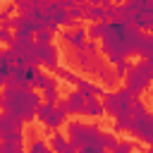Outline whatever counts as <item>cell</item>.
<instances>
[{
    "mask_svg": "<svg viewBox=\"0 0 153 153\" xmlns=\"http://www.w3.org/2000/svg\"><path fill=\"white\" fill-rule=\"evenodd\" d=\"M103 146H105V148H117V139H115L112 134H105V131H103Z\"/></svg>",
    "mask_w": 153,
    "mask_h": 153,
    "instance_id": "d4e9b609",
    "label": "cell"
},
{
    "mask_svg": "<svg viewBox=\"0 0 153 153\" xmlns=\"http://www.w3.org/2000/svg\"><path fill=\"white\" fill-rule=\"evenodd\" d=\"M55 76L65 79V81H67V84H72V86H76V84H79V79H81V76H76L72 69H67V67H57V69H55Z\"/></svg>",
    "mask_w": 153,
    "mask_h": 153,
    "instance_id": "2e32d148",
    "label": "cell"
},
{
    "mask_svg": "<svg viewBox=\"0 0 153 153\" xmlns=\"http://www.w3.org/2000/svg\"><path fill=\"white\" fill-rule=\"evenodd\" d=\"M14 36L17 33H12L7 26H0V41L5 43V45H12V41H14Z\"/></svg>",
    "mask_w": 153,
    "mask_h": 153,
    "instance_id": "cb8c5ba5",
    "label": "cell"
},
{
    "mask_svg": "<svg viewBox=\"0 0 153 153\" xmlns=\"http://www.w3.org/2000/svg\"><path fill=\"white\" fill-rule=\"evenodd\" d=\"M57 86H60L57 76H48V81H45V86H43V100H45V103H57V100H60V98H57Z\"/></svg>",
    "mask_w": 153,
    "mask_h": 153,
    "instance_id": "7c38bea8",
    "label": "cell"
},
{
    "mask_svg": "<svg viewBox=\"0 0 153 153\" xmlns=\"http://www.w3.org/2000/svg\"><path fill=\"white\" fill-rule=\"evenodd\" d=\"M146 36L148 33H143L134 24H127V22H120V19H115V22L110 19L108 22V29H105V33L100 38V50L115 65L122 57L141 55V48L146 43Z\"/></svg>",
    "mask_w": 153,
    "mask_h": 153,
    "instance_id": "6da1fadb",
    "label": "cell"
},
{
    "mask_svg": "<svg viewBox=\"0 0 153 153\" xmlns=\"http://www.w3.org/2000/svg\"><path fill=\"white\" fill-rule=\"evenodd\" d=\"M67 136H69V141L76 148H81L86 153L105 151V146H103V129L98 124H84L79 120H72V122H67Z\"/></svg>",
    "mask_w": 153,
    "mask_h": 153,
    "instance_id": "3957f363",
    "label": "cell"
},
{
    "mask_svg": "<svg viewBox=\"0 0 153 153\" xmlns=\"http://www.w3.org/2000/svg\"><path fill=\"white\" fill-rule=\"evenodd\" d=\"M48 151H50V143H43L38 139H33L29 143V153H48Z\"/></svg>",
    "mask_w": 153,
    "mask_h": 153,
    "instance_id": "44dd1931",
    "label": "cell"
},
{
    "mask_svg": "<svg viewBox=\"0 0 153 153\" xmlns=\"http://www.w3.org/2000/svg\"><path fill=\"white\" fill-rule=\"evenodd\" d=\"M103 67H105V60L103 57H98V55H93V60H91V65H88V74H93V76H98L100 72H103Z\"/></svg>",
    "mask_w": 153,
    "mask_h": 153,
    "instance_id": "d6986e66",
    "label": "cell"
},
{
    "mask_svg": "<svg viewBox=\"0 0 153 153\" xmlns=\"http://www.w3.org/2000/svg\"><path fill=\"white\" fill-rule=\"evenodd\" d=\"M151 105H153V96H151Z\"/></svg>",
    "mask_w": 153,
    "mask_h": 153,
    "instance_id": "83f0119b",
    "label": "cell"
},
{
    "mask_svg": "<svg viewBox=\"0 0 153 153\" xmlns=\"http://www.w3.org/2000/svg\"><path fill=\"white\" fill-rule=\"evenodd\" d=\"M98 79H100L103 86H115V84L120 81V76L115 74V69H110V67H103V72L98 74Z\"/></svg>",
    "mask_w": 153,
    "mask_h": 153,
    "instance_id": "9a60e30c",
    "label": "cell"
},
{
    "mask_svg": "<svg viewBox=\"0 0 153 153\" xmlns=\"http://www.w3.org/2000/svg\"><path fill=\"white\" fill-rule=\"evenodd\" d=\"M131 148H134V143H131V141H122V143H117V148H115V151L127 153V151H131Z\"/></svg>",
    "mask_w": 153,
    "mask_h": 153,
    "instance_id": "4316f807",
    "label": "cell"
},
{
    "mask_svg": "<svg viewBox=\"0 0 153 153\" xmlns=\"http://www.w3.org/2000/svg\"><path fill=\"white\" fill-rule=\"evenodd\" d=\"M45 81H48V74H45L43 69H38V65H36V69H33V74H31V86H33V88H41V91H43Z\"/></svg>",
    "mask_w": 153,
    "mask_h": 153,
    "instance_id": "e0dca14e",
    "label": "cell"
},
{
    "mask_svg": "<svg viewBox=\"0 0 153 153\" xmlns=\"http://www.w3.org/2000/svg\"><path fill=\"white\" fill-rule=\"evenodd\" d=\"M53 33H55V31H50V29L36 31V43H53Z\"/></svg>",
    "mask_w": 153,
    "mask_h": 153,
    "instance_id": "7402d4cb",
    "label": "cell"
},
{
    "mask_svg": "<svg viewBox=\"0 0 153 153\" xmlns=\"http://www.w3.org/2000/svg\"><path fill=\"white\" fill-rule=\"evenodd\" d=\"M67 112L69 115H86V93L81 88H74L67 96Z\"/></svg>",
    "mask_w": 153,
    "mask_h": 153,
    "instance_id": "9c48e42d",
    "label": "cell"
},
{
    "mask_svg": "<svg viewBox=\"0 0 153 153\" xmlns=\"http://www.w3.org/2000/svg\"><path fill=\"white\" fill-rule=\"evenodd\" d=\"M57 45H53V43H36V60H38V65H43L45 69H50V72H55L60 65H57Z\"/></svg>",
    "mask_w": 153,
    "mask_h": 153,
    "instance_id": "ba28073f",
    "label": "cell"
},
{
    "mask_svg": "<svg viewBox=\"0 0 153 153\" xmlns=\"http://www.w3.org/2000/svg\"><path fill=\"white\" fill-rule=\"evenodd\" d=\"M131 65H134V62H129L127 57H122V60H117V62H115V74H117L120 79H124V76H127V72L131 69Z\"/></svg>",
    "mask_w": 153,
    "mask_h": 153,
    "instance_id": "ac0fdd59",
    "label": "cell"
},
{
    "mask_svg": "<svg viewBox=\"0 0 153 153\" xmlns=\"http://www.w3.org/2000/svg\"><path fill=\"white\" fill-rule=\"evenodd\" d=\"M17 10H19V7H17V2H10V5H5V10L0 12V24H2L5 19H10V17H12Z\"/></svg>",
    "mask_w": 153,
    "mask_h": 153,
    "instance_id": "603a6c76",
    "label": "cell"
},
{
    "mask_svg": "<svg viewBox=\"0 0 153 153\" xmlns=\"http://www.w3.org/2000/svg\"><path fill=\"white\" fill-rule=\"evenodd\" d=\"M67 110H62V108H57L55 103H41V108H38V112H36V117H38V122L45 127V129H60L65 122H67Z\"/></svg>",
    "mask_w": 153,
    "mask_h": 153,
    "instance_id": "52a82bcc",
    "label": "cell"
},
{
    "mask_svg": "<svg viewBox=\"0 0 153 153\" xmlns=\"http://www.w3.org/2000/svg\"><path fill=\"white\" fill-rule=\"evenodd\" d=\"M24 148V141H2L0 153H19Z\"/></svg>",
    "mask_w": 153,
    "mask_h": 153,
    "instance_id": "ffe728a7",
    "label": "cell"
},
{
    "mask_svg": "<svg viewBox=\"0 0 153 153\" xmlns=\"http://www.w3.org/2000/svg\"><path fill=\"white\" fill-rule=\"evenodd\" d=\"M84 50H86L88 55H98V45H96V41H93V38H88V41L84 43Z\"/></svg>",
    "mask_w": 153,
    "mask_h": 153,
    "instance_id": "484cf974",
    "label": "cell"
},
{
    "mask_svg": "<svg viewBox=\"0 0 153 153\" xmlns=\"http://www.w3.org/2000/svg\"><path fill=\"white\" fill-rule=\"evenodd\" d=\"M108 22L110 19H100V22H93L91 26H88V38H103V33H105V29H108Z\"/></svg>",
    "mask_w": 153,
    "mask_h": 153,
    "instance_id": "5bb4252c",
    "label": "cell"
},
{
    "mask_svg": "<svg viewBox=\"0 0 153 153\" xmlns=\"http://www.w3.org/2000/svg\"><path fill=\"white\" fill-rule=\"evenodd\" d=\"M50 148L53 151H60V153H72L76 146L72 141H67L65 134H53V129H50Z\"/></svg>",
    "mask_w": 153,
    "mask_h": 153,
    "instance_id": "8fae6325",
    "label": "cell"
},
{
    "mask_svg": "<svg viewBox=\"0 0 153 153\" xmlns=\"http://www.w3.org/2000/svg\"><path fill=\"white\" fill-rule=\"evenodd\" d=\"M62 38H65V43H67V45H72V48H84V43L88 41V29L76 26L74 31H65V33H62Z\"/></svg>",
    "mask_w": 153,
    "mask_h": 153,
    "instance_id": "30bf717a",
    "label": "cell"
},
{
    "mask_svg": "<svg viewBox=\"0 0 153 153\" xmlns=\"http://www.w3.org/2000/svg\"><path fill=\"white\" fill-rule=\"evenodd\" d=\"M2 110H10L19 115L24 122H31L41 108V96L33 88H22V86H5L2 98H0Z\"/></svg>",
    "mask_w": 153,
    "mask_h": 153,
    "instance_id": "7a4b0ae2",
    "label": "cell"
},
{
    "mask_svg": "<svg viewBox=\"0 0 153 153\" xmlns=\"http://www.w3.org/2000/svg\"><path fill=\"white\" fill-rule=\"evenodd\" d=\"M136 100V96L124 86V88H120V91H105V96H103V105H105V112L108 115H112V117H120V115H124V112H129V108H131V103Z\"/></svg>",
    "mask_w": 153,
    "mask_h": 153,
    "instance_id": "5b68a950",
    "label": "cell"
},
{
    "mask_svg": "<svg viewBox=\"0 0 153 153\" xmlns=\"http://www.w3.org/2000/svg\"><path fill=\"white\" fill-rule=\"evenodd\" d=\"M86 115L88 117H103L105 115V105L91 93V96H86Z\"/></svg>",
    "mask_w": 153,
    "mask_h": 153,
    "instance_id": "4fadbf2b",
    "label": "cell"
},
{
    "mask_svg": "<svg viewBox=\"0 0 153 153\" xmlns=\"http://www.w3.org/2000/svg\"><path fill=\"white\" fill-rule=\"evenodd\" d=\"M55 2H60V0H55Z\"/></svg>",
    "mask_w": 153,
    "mask_h": 153,
    "instance_id": "f1b7e54d",
    "label": "cell"
},
{
    "mask_svg": "<svg viewBox=\"0 0 153 153\" xmlns=\"http://www.w3.org/2000/svg\"><path fill=\"white\" fill-rule=\"evenodd\" d=\"M24 136V120L10 110H2L0 115V139L2 141H22Z\"/></svg>",
    "mask_w": 153,
    "mask_h": 153,
    "instance_id": "8992f818",
    "label": "cell"
},
{
    "mask_svg": "<svg viewBox=\"0 0 153 153\" xmlns=\"http://www.w3.org/2000/svg\"><path fill=\"white\" fill-rule=\"evenodd\" d=\"M151 84H153V65L143 57L141 62L131 65V69L127 72V76H124V86L139 98L143 91L151 88Z\"/></svg>",
    "mask_w": 153,
    "mask_h": 153,
    "instance_id": "277c9868",
    "label": "cell"
}]
</instances>
